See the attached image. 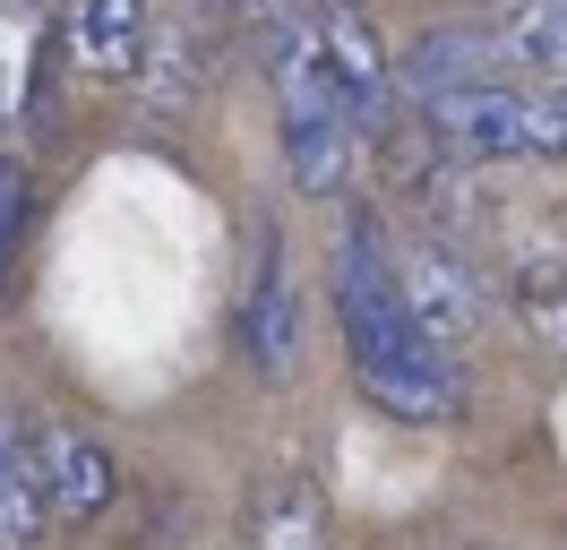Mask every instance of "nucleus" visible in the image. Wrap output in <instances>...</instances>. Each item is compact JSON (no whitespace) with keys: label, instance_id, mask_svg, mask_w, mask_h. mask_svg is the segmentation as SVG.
<instances>
[{"label":"nucleus","instance_id":"4","mask_svg":"<svg viewBox=\"0 0 567 550\" xmlns=\"http://www.w3.org/2000/svg\"><path fill=\"white\" fill-rule=\"evenodd\" d=\"M292 9H301V27H310V43H319L336 95L353 103V121L379 130L388 103H395V78H404V69L388 61V43H379V18H370L361 0H292Z\"/></svg>","mask_w":567,"mask_h":550},{"label":"nucleus","instance_id":"6","mask_svg":"<svg viewBox=\"0 0 567 550\" xmlns=\"http://www.w3.org/2000/svg\"><path fill=\"white\" fill-rule=\"evenodd\" d=\"M146 27L155 0H61V43L95 86H130L146 69Z\"/></svg>","mask_w":567,"mask_h":550},{"label":"nucleus","instance_id":"14","mask_svg":"<svg viewBox=\"0 0 567 550\" xmlns=\"http://www.w3.org/2000/svg\"><path fill=\"white\" fill-rule=\"evenodd\" d=\"M9 9H43V0H9Z\"/></svg>","mask_w":567,"mask_h":550},{"label":"nucleus","instance_id":"10","mask_svg":"<svg viewBox=\"0 0 567 550\" xmlns=\"http://www.w3.org/2000/svg\"><path fill=\"white\" fill-rule=\"evenodd\" d=\"M491 27L507 43V61L533 69V86L567 95V0H507Z\"/></svg>","mask_w":567,"mask_h":550},{"label":"nucleus","instance_id":"3","mask_svg":"<svg viewBox=\"0 0 567 550\" xmlns=\"http://www.w3.org/2000/svg\"><path fill=\"white\" fill-rule=\"evenodd\" d=\"M422 130L464 155V164H559L567 155V95L550 86H516V78H498V86H473V95H439L422 103Z\"/></svg>","mask_w":567,"mask_h":550},{"label":"nucleus","instance_id":"7","mask_svg":"<svg viewBox=\"0 0 567 550\" xmlns=\"http://www.w3.org/2000/svg\"><path fill=\"white\" fill-rule=\"evenodd\" d=\"M241 353L258 361V378H292L301 361V302H292V267L276 233H258V267L241 284Z\"/></svg>","mask_w":567,"mask_h":550},{"label":"nucleus","instance_id":"5","mask_svg":"<svg viewBox=\"0 0 567 550\" xmlns=\"http://www.w3.org/2000/svg\"><path fill=\"white\" fill-rule=\"evenodd\" d=\"M35 473H43V499H52V524H95L121 499L112 447L78 421H35Z\"/></svg>","mask_w":567,"mask_h":550},{"label":"nucleus","instance_id":"12","mask_svg":"<svg viewBox=\"0 0 567 550\" xmlns=\"http://www.w3.org/2000/svg\"><path fill=\"white\" fill-rule=\"evenodd\" d=\"M258 550H319V499L310 490H276L258 508Z\"/></svg>","mask_w":567,"mask_h":550},{"label":"nucleus","instance_id":"9","mask_svg":"<svg viewBox=\"0 0 567 550\" xmlns=\"http://www.w3.org/2000/svg\"><path fill=\"white\" fill-rule=\"evenodd\" d=\"M43 533H52V499L35 473V430L0 412V550H43Z\"/></svg>","mask_w":567,"mask_h":550},{"label":"nucleus","instance_id":"11","mask_svg":"<svg viewBox=\"0 0 567 550\" xmlns=\"http://www.w3.org/2000/svg\"><path fill=\"white\" fill-rule=\"evenodd\" d=\"M404 302H413V318H422L439 344H464V327H473V284H464V267L439 258V249H413Z\"/></svg>","mask_w":567,"mask_h":550},{"label":"nucleus","instance_id":"13","mask_svg":"<svg viewBox=\"0 0 567 550\" xmlns=\"http://www.w3.org/2000/svg\"><path fill=\"white\" fill-rule=\"evenodd\" d=\"M27 206H35V181H27V164H9V155H0V275L18 267V241H27Z\"/></svg>","mask_w":567,"mask_h":550},{"label":"nucleus","instance_id":"8","mask_svg":"<svg viewBox=\"0 0 567 550\" xmlns=\"http://www.w3.org/2000/svg\"><path fill=\"white\" fill-rule=\"evenodd\" d=\"M507 43H498V27H430L413 52H404V95H413V112L439 95H473V86H498L507 78Z\"/></svg>","mask_w":567,"mask_h":550},{"label":"nucleus","instance_id":"1","mask_svg":"<svg viewBox=\"0 0 567 550\" xmlns=\"http://www.w3.org/2000/svg\"><path fill=\"white\" fill-rule=\"evenodd\" d=\"M336 327H344V361H353L361 396L379 412H395V421H456L464 405V378L456 361H447V344L430 336L422 318H413V302H404V275L388 267V241H379V224L370 215H353L344 224V241H336Z\"/></svg>","mask_w":567,"mask_h":550},{"label":"nucleus","instance_id":"2","mask_svg":"<svg viewBox=\"0 0 567 550\" xmlns=\"http://www.w3.org/2000/svg\"><path fill=\"white\" fill-rule=\"evenodd\" d=\"M258 61H267V95H276V130H284V172L292 190L336 198L353 181V103L336 95L319 43L301 27L292 0H258Z\"/></svg>","mask_w":567,"mask_h":550}]
</instances>
